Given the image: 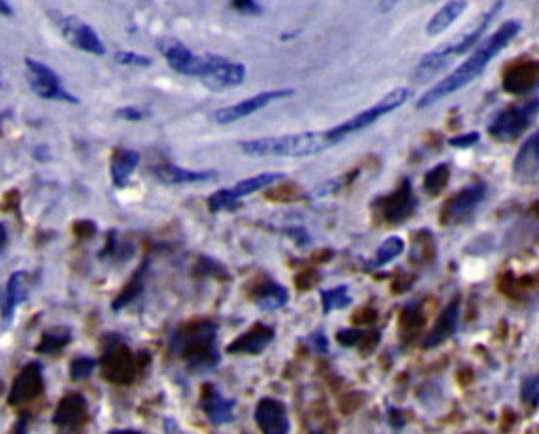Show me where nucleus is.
I'll return each mask as SVG.
<instances>
[{
  "label": "nucleus",
  "instance_id": "nucleus-30",
  "mask_svg": "<svg viewBox=\"0 0 539 434\" xmlns=\"http://www.w3.org/2000/svg\"><path fill=\"white\" fill-rule=\"evenodd\" d=\"M320 300H323V312L331 314L333 310H344L352 304L350 289L348 285L333 287V289H323L320 291Z\"/></svg>",
  "mask_w": 539,
  "mask_h": 434
},
{
  "label": "nucleus",
  "instance_id": "nucleus-35",
  "mask_svg": "<svg viewBox=\"0 0 539 434\" xmlns=\"http://www.w3.org/2000/svg\"><path fill=\"white\" fill-rule=\"evenodd\" d=\"M98 367V360L91 357H76L70 365V375L72 380H87Z\"/></svg>",
  "mask_w": 539,
  "mask_h": 434
},
{
  "label": "nucleus",
  "instance_id": "nucleus-31",
  "mask_svg": "<svg viewBox=\"0 0 539 434\" xmlns=\"http://www.w3.org/2000/svg\"><path fill=\"white\" fill-rule=\"evenodd\" d=\"M402 251H404V241L401 239V236H390V239H386L378 247V251H375V257L369 262V268L386 266L387 262H392V259L401 256Z\"/></svg>",
  "mask_w": 539,
  "mask_h": 434
},
{
  "label": "nucleus",
  "instance_id": "nucleus-11",
  "mask_svg": "<svg viewBox=\"0 0 539 434\" xmlns=\"http://www.w3.org/2000/svg\"><path fill=\"white\" fill-rule=\"evenodd\" d=\"M27 67V83H30L32 91L43 99H55V101H70V104H78V99L72 93L64 89L59 76L51 70L49 66L41 64V61L26 59Z\"/></svg>",
  "mask_w": 539,
  "mask_h": 434
},
{
  "label": "nucleus",
  "instance_id": "nucleus-19",
  "mask_svg": "<svg viewBox=\"0 0 539 434\" xmlns=\"http://www.w3.org/2000/svg\"><path fill=\"white\" fill-rule=\"evenodd\" d=\"M459 310H462V300H459V296H457L447 304V308L442 310L441 317L436 319V323L430 329V334L421 340V348L430 351V348L441 346V343H445L449 337H453L455 331H457V325H459Z\"/></svg>",
  "mask_w": 539,
  "mask_h": 434
},
{
  "label": "nucleus",
  "instance_id": "nucleus-18",
  "mask_svg": "<svg viewBox=\"0 0 539 434\" xmlns=\"http://www.w3.org/2000/svg\"><path fill=\"white\" fill-rule=\"evenodd\" d=\"M514 179L519 184L531 185L539 179V133H531L520 146L512 167Z\"/></svg>",
  "mask_w": 539,
  "mask_h": 434
},
{
  "label": "nucleus",
  "instance_id": "nucleus-40",
  "mask_svg": "<svg viewBox=\"0 0 539 434\" xmlns=\"http://www.w3.org/2000/svg\"><path fill=\"white\" fill-rule=\"evenodd\" d=\"M480 139V133H464L457 135V138L449 139V146H453V148H470V146H474Z\"/></svg>",
  "mask_w": 539,
  "mask_h": 434
},
{
  "label": "nucleus",
  "instance_id": "nucleus-9",
  "mask_svg": "<svg viewBox=\"0 0 539 434\" xmlns=\"http://www.w3.org/2000/svg\"><path fill=\"white\" fill-rule=\"evenodd\" d=\"M293 95L295 89H270V91H262L253 95V98H246L243 101H236L232 106H223V108L215 110L213 112V121H215L217 125H232V122H238L246 116L255 114V112L268 108L274 101L289 99L293 98Z\"/></svg>",
  "mask_w": 539,
  "mask_h": 434
},
{
  "label": "nucleus",
  "instance_id": "nucleus-7",
  "mask_svg": "<svg viewBox=\"0 0 539 434\" xmlns=\"http://www.w3.org/2000/svg\"><path fill=\"white\" fill-rule=\"evenodd\" d=\"M537 99L527 101V104L508 106L493 118L491 125H488V133L499 142H512V139L520 138L531 127L533 118L537 114Z\"/></svg>",
  "mask_w": 539,
  "mask_h": 434
},
{
  "label": "nucleus",
  "instance_id": "nucleus-25",
  "mask_svg": "<svg viewBox=\"0 0 539 434\" xmlns=\"http://www.w3.org/2000/svg\"><path fill=\"white\" fill-rule=\"evenodd\" d=\"M468 9V0H449L430 17L428 26H426V34L428 36H441L451 28L459 17L464 15V11Z\"/></svg>",
  "mask_w": 539,
  "mask_h": 434
},
{
  "label": "nucleus",
  "instance_id": "nucleus-32",
  "mask_svg": "<svg viewBox=\"0 0 539 434\" xmlns=\"http://www.w3.org/2000/svg\"><path fill=\"white\" fill-rule=\"evenodd\" d=\"M451 169H449L447 162H441V165L432 167L428 173H426V179H424V188L426 193H428L430 196H436L441 194L442 190L447 188L449 184V176H451Z\"/></svg>",
  "mask_w": 539,
  "mask_h": 434
},
{
  "label": "nucleus",
  "instance_id": "nucleus-44",
  "mask_svg": "<svg viewBox=\"0 0 539 434\" xmlns=\"http://www.w3.org/2000/svg\"><path fill=\"white\" fill-rule=\"evenodd\" d=\"M0 15H4V17L13 15V9H11V4L7 3V0H0Z\"/></svg>",
  "mask_w": 539,
  "mask_h": 434
},
{
  "label": "nucleus",
  "instance_id": "nucleus-45",
  "mask_svg": "<svg viewBox=\"0 0 539 434\" xmlns=\"http://www.w3.org/2000/svg\"><path fill=\"white\" fill-rule=\"evenodd\" d=\"M4 245H7V230H4V225L0 224V251L4 249Z\"/></svg>",
  "mask_w": 539,
  "mask_h": 434
},
{
  "label": "nucleus",
  "instance_id": "nucleus-48",
  "mask_svg": "<svg viewBox=\"0 0 539 434\" xmlns=\"http://www.w3.org/2000/svg\"><path fill=\"white\" fill-rule=\"evenodd\" d=\"M472 434H480V432H472Z\"/></svg>",
  "mask_w": 539,
  "mask_h": 434
},
{
  "label": "nucleus",
  "instance_id": "nucleus-3",
  "mask_svg": "<svg viewBox=\"0 0 539 434\" xmlns=\"http://www.w3.org/2000/svg\"><path fill=\"white\" fill-rule=\"evenodd\" d=\"M502 7H504V0H497L493 7H488L485 13H482L479 20L474 21V24L465 28L462 34H457L451 43L442 44V47L426 53L424 58L419 59V64L415 66V75H413L415 81L418 83L430 81V78H434L438 72L445 70V67L451 64L455 58H457V55L470 53V51L480 43V38L487 36L488 26H491V21L496 20L499 11H502Z\"/></svg>",
  "mask_w": 539,
  "mask_h": 434
},
{
  "label": "nucleus",
  "instance_id": "nucleus-14",
  "mask_svg": "<svg viewBox=\"0 0 539 434\" xmlns=\"http://www.w3.org/2000/svg\"><path fill=\"white\" fill-rule=\"evenodd\" d=\"M485 196H487V185L482 182L465 185L464 190H459V193L447 202L445 209H442L441 219L447 225L464 222V219L468 217L482 201H485Z\"/></svg>",
  "mask_w": 539,
  "mask_h": 434
},
{
  "label": "nucleus",
  "instance_id": "nucleus-27",
  "mask_svg": "<svg viewBox=\"0 0 539 434\" xmlns=\"http://www.w3.org/2000/svg\"><path fill=\"white\" fill-rule=\"evenodd\" d=\"M137 165H139V152L129 148H118L114 152V156H112V165H110L112 184H114L116 188H125Z\"/></svg>",
  "mask_w": 539,
  "mask_h": 434
},
{
  "label": "nucleus",
  "instance_id": "nucleus-28",
  "mask_svg": "<svg viewBox=\"0 0 539 434\" xmlns=\"http://www.w3.org/2000/svg\"><path fill=\"white\" fill-rule=\"evenodd\" d=\"M27 297V285H26V276L24 272H15L7 280V287H4V297H3V319L9 320L13 317L15 308L20 306Z\"/></svg>",
  "mask_w": 539,
  "mask_h": 434
},
{
  "label": "nucleus",
  "instance_id": "nucleus-38",
  "mask_svg": "<svg viewBox=\"0 0 539 434\" xmlns=\"http://www.w3.org/2000/svg\"><path fill=\"white\" fill-rule=\"evenodd\" d=\"M232 9L238 11V13H245V15H257L262 13V7L257 0H232Z\"/></svg>",
  "mask_w": 539,
  "mask_h": 434
},
{
  "label": "nucleus",
  "instance_id": "nucleus-2",
  "mask_svg": "<svg viewBox=\"0 0 539 434\" xmlns=\"http://www.w3.org/2000/svg\"><path fill=\"white\" fill-rule=\"evenodd\" d=\"M168 348L190 371H209L219 365L217 325L213 320H190L173 329Z\"/></svg>",
  "mask_w": 539,
  "mask_h": 434
},
{
  "label": "nucleus",
  "instance_id": "nucleus-26",
  "mask_svg": "<svg viewBox=\"0 0 539 434\" xmlns=\"http://www.w3.org/2000/svg\"><path fill=\"white\" fill-rule=\"evenodd\" d=\"M251 297L262 310H278L289 302V293H286L285 287L277 283V280H270V279L257 283L255 289L251 293Z\"/></svg>",
  "mask_w": 539,
  "mask_h": 434
},
{
  "label": "nucleus",
  "instance_id": "nucleus-4",
  "mask_svg": "<svg viewBox=\"0 0 539 434\" xmlns=\"http://www.w3.org/2000/svg\"><path fill=\"white\" fill-rule=\"evenodd\" d=\"M238 148L246 156H255V159H266V156L306 159V156L320 154V152L333 148V142H331L327 131H306L246 139V142L238 144Z\"/></svg>",
  "mask_w": 539,
  "mask_h": 434
},
{
  "label": "nucleus",
  "instance_id": "nucleus-47",
  "mask_svg": "<svg viewBox=\"0 0 539 434\" xmlns=\"http://www.w3.org/2000/svg\"><path fill=\"white\" fill-rule=\"evenodd\" d=\"M312 434H323V432H320V430H316V432H312Z\"/></svg>",
  "mask_w": 539,
  "mask_h": 434
},
{
  "label": "nucleus",
  "instance_id": "nucleus-23",
  "mask_svg": "<svg viewBox=\"0 0 539 434\" xmlns=\"http://www.w3.org/2000/svg\"><path fill=\"white\" fill-rule=\"evenodd\" d=\"M84 418H87V398L82 394L72 392L59 401L53 415V424L61 430H74L78 424H82Z\"/></svg>",
  "mask_w": 539,
  "mask_h": 434
},
{
  "label": "nucleus",
  "instance_id": "nucleus-37",
  "mask_svg": "<svg viewBox=\"0 0 539 434\" xmlns=\"http://www.w3.org/2000/svg\"><path fill=\"white\" fill-rule=\"evenodd\" d=\"M520 397H522V401L529 405V407H535L537 398H539V377L537 375H529L522 380Z\"/></svg>",
  "mask_w": 539,
  "mask_h": 434
},
{
  "label": "nucleus",
  "instance_id": "nucleus-13",
  "mask_svg": "<svg viewBox=\"0 0 539 434\" xmlns=\"http://www.w3.org/2000/svg\"><path fill=\"white\" fill-rule=\"evenodd\" d=\"M101 367H104L105 377L114 384H131L137 375V360L121 342H114L105 351L104 359H101Z\"/></svg>",
  "mask_w": 539,
  "mask_h": 434
},
{
  "label": "nucleus",
  "instance_id": "nucleus-24",
  "mask_svg": "<svg viewBox=\"0 0 539 434\" xmlns=\"http://www.w3.org/2000/svg\"><path fill=\"white\" fill-rule=\"evenodd\" d=\"M539 66L535 61H519L504 72V89L510 93H527L537 87Z\"/></svg>",
  "mask_w": 539,
  "mask_h": 434
},
{
  "label": "nucleus",
  "instance_id": "nucleus-20",
  "mask_svg": "<svg viewBox=\"0 0 539 434\" xmlns=\"http://www.w3.org/2000/svg\"><path fill=\"white\" fill-rule=\"evenodd\" d=\"M277 337V329L266 323H255L249 331L228 343V354H262Z\"/></svg>",
  "mask_w": 539,
  "mask_h": 434
},
{
  "label": "nucleus",
  "instance_id": "nucleus-34",
  "mask_svg": "<svg viewBox=\"0 0 539 434\" xmlns=\"http://www.w3.org/2000/svg\"><path fill=\"white\" fill-rule=\"evenodd\" d=\"M369 334H371L369 329H361V327H348V329H341L340 334H337V342L346 348H354V346H361V343L367 340Z\"/></svg>",
  "mask_w": 539,
  "mask_h": 434
},
{
  "label": "nucleus",
  "instance_id": "nucleus-22",
  "mask_svg": "<svg viewBox=\"0 0 539 434\" xmlns=\"http://www.w3.org/2000/svg\"><path fill=\"white\" fill-rule=\"evenodd\" d=\"M154 178L167 185H184V184H200L211 182L217 178L215 169H185L173 162H165L154 169Z\"/></svg>",
  "mask_w": 539,
  "mask_h": 434
},
{
  "label": "nucleus",
  "instance_id": "nucleus-36",
  "mask_svg": "<svg viewBox=\"0 0 539 434\" xmlns=\"http://www.w3.org/2000/svg\"><path fill=\"white\" fill-rule=\"evenodd\" d=\"M116 61L122 66H131V67H148L152 66V59L144 53H135V51H116Z\"/></svg>",
  "mask_w": 539,
  "mask_h": 434
},
{
  "label": "nucleus",
  "instance_id": "nucleus-5",
  "mask_svg": "<svg viewBox=\"0 0 539 434\" xmlns=\"http://www.w3.org/2000/svg\"><path fill=\"white\" fill-rule=\"evenodd\" d=\"M409 98H411V89H407V87L392 89L390 93L384 95V98H381L378 101V104L371 106V108L358 112L356 116L348 118V121L340 122V125L333 127V129H327L331 142H333L337 146V144L344 142L346 138H350V135L361 133L363 129L375 125V122H378L379 118L392 114V112L398 110V108H401V106L407 104Z\"/></svg>",
  "mask_w": 539,
  "mask_h": 434
},
{
  "label": "nucleus",
  "instance_id": "nucleus-43",
  "mask_svg": "<svg viewBox=\"0 0 539 434\" xmlns=\"http://www.w3.org/2000/svg\"><path fill=\"white\" fill-rule=\"evenodd\" d=\"M13 434H27V415H21V418L17 420Z\"/></svg>",
  "mask_w": 539,
  "mask_h": 434
},
{
  "label": "nucleus",
  "instance_id": "nucleus-41",
  "mask_svg": "<svg viewBox=\"0 0 539 434\" xmlns=\"http://www.w3.org/2000/svg\"><path fill=\"white\" fill-rule=\"evenodd\" d=\"M310 346H314V351L316 352H327L329 346H327V335L320 334V331H314V334L308 337L306 340Z\"/></svg>",
  "mask_w": 539,
  "mask_h": 434
},
{
  "label": "nucleus",
  "instance_id": "nucleus-10",
  "mask_svg": "<svg viewBox=\"0 0 539 434\" xmlns=\"http://www.w3.org/2000/svg\"><path fill=\"white\" fill-rule=\"evenodd\" d=\"M55 24H58L61 36L66 38V43H70L74 49L91 55L105 53V47L104 43H101V38L98 36V32H95L87 21H82L81 17L55 15Z\"/></svg>",
  "mask_w": 539,
  "mask_h": 434
},
{
  "label": "nucleus",
  "instance_id": "nucleus-8",
  "mask_svg": "<svg viewBox=\"0 0 539 434\" xmlns=\"http://www.w3.org/2000/svg\"><path fill=\"white\" fill-rule=\"evenodd\" d=\"M159 49L167 64L182 76L202 78L207 75V70H209L213 59V53L207 55L194 53L192 49L185 47V44L182 41H177V38H165V41L159 43Z\"/></svg>",
  "mask_w": 539,
  "mask_h": 434
},
{
  "label": "nucleus",
  "instance_id": "nucleus-21",
  "mask_svg": "<svg viewBox=\"0 0 539 434\" xmlns=\"http://www.w3.org/2000/svg\"><path fill=\"white\" fill-rule=\"evenodd\" d=\"M234 407H236L234 398L223 397V394L219 392L213 384L202 386L200 409H202V414L209 418L211 424L222 426V424H228V422H232Z\"/></svg>",
  "mask_w": 539,
  "mask_h": 434
},
{
  "label": "nucleus",
  "instance_id": "nucleus-39",
  "mask_svg": "<svg viewBox=\"0 0 539 434\" xmlns=\"http://www.w3.org/2000/svg\"><path fill=\"white\" fill-rule=\"evenodd\" d=\"M114 116L122 118V121H129V122H137L145 116V112L142 108H137V106H125V108L116 110Z\"/></svg>",
  "mask_w": 539,
  "mask_h": 434
},
{
  "label": "nucleus",
  "instance_id": "nucleus-15",
  "mask_svg": "<svg viewBox=\"0 0 539 434\" xmlns=\"http://www.w3.org/2000/svg\"><path fill=\"white\" fill-rule=\"evenodd\" d=\"M43 391V365L38 363V360H32V363H27L26 367L20 371V375L15 377L9 392V405H21L32 401V398H36Z\"/></svg>",
  "mask_w": 539,
  "mask_h": 434
},
{
  "label": "nucleus",
  "instance_id": "nucleus-17",
  "mask_svg": "<svg viewBox=\"0 0 539 434\" xmlns=\"http://www.w3.org/2000/svg\"><path fill=\"white\" fill-rule=\"evenodd\" d=\"M415 207H418V199H415L413 185L409 179H402L394 193L381 201V211H384L387 224H401L409 219L413 216Z\"/></svg>",
  "mask_w": 539,
  "mask_h": 434
},
{
  "label": "nucleus",
  "instance_id": "nucleus-29",
  "mask_svg": "<svg viewBox=\"0 0 539 434\" xmlns=\"http://www.w3.org/2000/svg\"><path fill=\"white\" fill-rule=\"evenodd\" d=\"M145 272H148V264H142V268H139L137 272L133 274V279L129 280V283L125 287H122L121 296L116 297L114 304H112V306H114V310H121L122 306H127V304H131L135 300V297H137L139 293L144 291Z\"/></svg>",
  "mask_w": 539,
  "mask_h": 434
},
{
  "label": "nucleus",
  "instance_id": "nucleus-16",
  "mask_svg": "<svg viewBox=\"0 0 539 434\" xmlns=\"http://www.w3.org/2000/svg\"><path fill=\"white\" fill-rule=\"evenodd\" d=\"M255 422L260 426L262 434H289V414H286V405L278 398L266 397L257 403L255 407Z\"/></svg>",
  "mask_w": 539,
  "mask_h": 434
},
{
  "label": "nucleus",
  "instance_id": "nucleus-42",
  "mask_svg": "<svg viewBox=\"0 0 539 434\" xmlns=\"http://www.w3.org/2000/svg\"><path fill=\"white\" fill-rule=\"evenodd\" d=\"M390 424L394 426L396 430H398V428H402L404 426V415L398 414L396 409H390Z\"/></svg>",
  "mask_w": 539,
  "mask_h": 434
},
{
  "label": "nucleus",
  "instance_id": "nucleus-46",
  "mask_svg": "<svg viewBox=\"0 0 539 434\" xmlns=\"http://www.w3.org/2000/svg\"><path fill=\"white\" fill-rule=\"evenodd\" d=\"M110 434H142V432H137V430H114Z\"/></svg>",
  "mask_w": 539,
  "mask_h": 434
},
{
  "label": "nucleus",
  "instance_id": "nucleus-1",
  "mask_svg": "<svg viewBox=\"0 0 539 434\" xmlns=\"http://www.w3.org/2000/svg\"><path fill=\"white\" fill-rule=\"evenodd\" d=\"M520 30L522 24L519 20H508L504 21V24L493 34L482 36L480 43L470 51L465 61H462L451 75H447L442 81H438L434 87L421 95L418 99V108H430V106L438 104V101L449 98V95L457 93L459 89L465 87V84L476 81V78L482 75V70H485V67L491 64V61L496 59L516 36H519Z\"/></svg>",
  "mask_w": 539,
  "mask_h": 434
},
{
  "label": "nucleus",
  "instance_id": "nucleus-6",
  "mask_svg": "<svg viewBox=\"0 0 539 434\" xmlns=\"http://www.w3.org/2000/svg\"><path fill=\"white\" fill-rule=\"evenodd\" d=\"M286 176L280 171H266V173H257V176L240 179L238 184L230 185V188H222L217 190L215 194L209 196V211L211 213H219V211H228L234 209V207H238V202L246 199V196L260 193V190L272 188L274 184L285 182Z\"/></svg>",
  "mask_w": 539,
  "mask_h": 434
},
{
  "label": "nucleus",
  "instance_id": "nucleus-12",
  "mask_svg": "<svg viewBox=\"0 0 539 434\" xmlns=\"http://www.w3.org/2000/svg\"><path fill=\"white\" fill-rule=\"evenodd\" d=\"M246 78V66L240 61H230L223 55L213 53L211 66L207 75L200 78L202 84L211 91H228V89L238 87Z\"/></svg>",
  "mask_w": 539,
  "mask_h": 434
},
{
  "label": "nucleus",
  "instance_id": "nucleus-33",
  "mask_svg": "<svg viewBox=\"0 0 539 434\" xmlns=\"http://www.w3.org/2000/svg\"><path fill=\"white\" fill-rule=\"evenodd\" d=\"M70 340H72L70 331H66V329L47 331V334L41 337V343L36 346V352L38 354H55V352H59L61 348H66L67 343H70Z\"/></svg>",
  "mask_w": 539,
  "mask_h": 434
}]
</instances>
